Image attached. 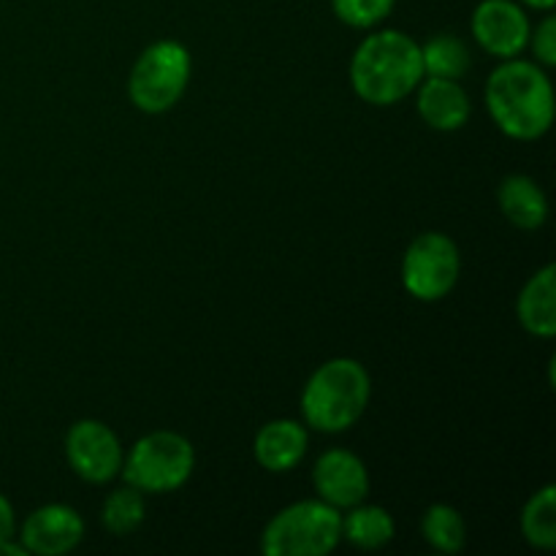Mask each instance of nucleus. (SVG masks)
Returning a JSON list of instances; mask_svg holds the SVG:
<instances>
[{"label": "nucleus", "mask_w": 556, "mask_h": 556, "mask_svg": "<svg viewBox=\"0 0 556 556\" xmlns=\"http://www.w3.org/2000/svg\"><path fill=\"white\" fill-rule=\"evenodd\" d=\"M486 106L510 139H541L554 123V90L541 65L505 60L486 81Z\"/></svg>", "instance_id": "nucleus-1"}, {"label": "nucleus", "mask_w": 556, "mask_h": 556, "mask_svg": "<svg viewBox=\"0 0 556 556\" xmlns=\"http://www.w3.org/2000/svg\"><path fill=\"white\" fill-rule=\"evenodd\" d=\"M424 79L421 47L400 30L372 33L351 63L353 90L362 101L391 106L416 90Z\"/></svg>", "instance_id": "nucleus-2"}, {"label": "nucleus", "mask_w": 556, "mask_h": 556, "mask_svg": "<svg viewBox=\"0 0 556 556\" xmlns=\"http://www.w3.org/2000/svg\"><path fill=\"white\" fill-rule=\"evenodd\" d=\"M367 402V369L353 358H331L304 386L302 413L318 432H345L362 418Z\"/></svg>", "instance_id": "nucleus-3"}, {"label": "nucleus", "mask_w": 556, "mask_h": 556, "mask_svg": "<svg viewBox=\"0 0 556 556\" xmlns=\"http://www.w3.org/2000/svg\"><path fill=\"white\" fill-rule=\"evenodd\" d=\"M342 538V516L324 500L288 505L266 525L261 548L266 556H326Z\"/></svg>", "instance_id": "nucleus-4"}, {"label": "nucleus", "mask_w": 556, "mask_h": 556, "mask_svg": "<svg viewBox=\"0 0 556 556\" xmlns=\"http://www.w3.org/2000/svg\"><path fill=\"white\" fill-rule=\"evenodd\" d=\"M195 465L193 445L177 432H152L130 448L123 462L125 483L139 492H174L190 478Z\"/></svg>", "instance_id": "nucleus-5"}, {"label": "nucleus", "mask_w": 556, "mask_h": 556, "mask_svg": "<svg viewBox=\"0 0 556 556\" xmlns=\"http://www.w3.org/2000/svg\"><path fill=\"white\" fill-rule=\"evenodd\" d=\"M190 79V54L177 41L147 47L130 71V101L147 114H161L182 98Z\"/></svg>", "instance_id": "nucleus-6"}, {"label": "nucleus", "mask_w": 556, "mask_h": 556, "mask_svg": "<svg viewBox=\"0 0 556 556\" xmlns=\"http://www.w3.org/2000/svg\"><path fill=\"white\" fill-rule=\"evenodd\" d=\"M459 250L454 239L445 233L427 231L413 239L402 261V280L405 288L421 302H438L448 296L451 288L459 280Z\"/></svg>", "instance_id": "nucleus-7"}, {"label": "nucleus", "mask_w": 556, "mask_h": 556, "mask_svg": "<svg viewBox=\"0 0 556 556\" xmlns=\"http://www.w3.org/2000/svg\"><path fill=\"white\" fill-rule=\"evenodd\" d=\"M65 454L79 478L90 483H106L123 467V448L119 440L106 424L76 421L65 438Z\"/></svg>", "instance_id": "nucleus-8"}, {"label": "nucleus", "mask_w": 556, "mask_h": 556, "mask_svg": "<svg viewBox=\"0 0 556 556\" xmlns=\"http://www.w3.org/2000/svg\"><path fill=\"white\" fill-rule=\"evenodd\" d=\"M472 36L494 58L510 60L530 43V20L514 0H483L472 14Z\"/></svg>", "instance_id": "nucleus-9"}, {"label": "nucleus", "mask_w": 556, "mask_h": 556, "mask_svg": "<svg viewBox=\"0 0 556 556\" xmlns=\"http://www.w3.org/2000/svg\"><path fill=\"white\" fill-rule=\"evenodd\" d=\"M320 500L340 508H353L369 494V476L364 462L345 448L326 451L313 470Z\"/></svg>", "instance_id": "nucleus-10"}, {"label": "nucleus", "mask_w": 556, "mask_h": 556, "mask_svg": "<svg viewBox=\"0 0 556 556\" xmlns=\"http://www.w3.org/2000/svg\"><path fill=\"white\" fill-rule=\"evenodd\" d=\"M85 538V521L68 505H43L22 525V546L27 554L60 556L79 546Z\"/></svg>", "instance_id": "nucleus-11"}, {"label": "nucleus", "mask_w": 556, "mask_h": 556, "mask_svg": "<svg viewBox=\"0 0 556 556\" xmlns=\"http://www.w3.org/2000/svg\"><path fill=\"white\" fill-rule=\"evenodd\" d=\"M418 114L434 130H459L470 117V98L456 79L432 76L418 92Z\"/></svg>", "instance_id": "nucleus-12"}, {"label": "nucleus", "mask_w": 556, "mask_h": 556, "mask_svg": "<svg viewBox=\"0 0 556 556\" xmlns=\"http://www.w3.org/2000/svg\"><path fill=\"white\" fill-rule=\"evenodd\" d=\"M307 451V432L296 421H271L255 434V459L271 472H288Z\"/></svg>", "instance_id": "nucleus-13"}, {"label": "nucleus", "mask_w": 556, "mask_h": 556, "mask_svg": "<svg viewBox=\"0 0 556 556\" xmlns=\"http://www.w3.org/2000/svg\"><path fill=\"white\" fill-rule=\"evenodd\" d=\"M556 269L554 264L543 266L525 286L519 296V320L530 334H556Z\"/></svg>", "instance_id": "nucleus-14"}, {"label": "nucleus", "mask_w": 556, "mask_h": 556, "mask_svg": "<svg viewBox=\"0 0 556 556\" xmlns=\"http://www.w3.org/2000/svg\"><path fill=\"white\" fill-rule=\"evenodd\" d=\"M500 206H503L505 217L514 226L525 228V231H535L546 223L548 201L543 195L541 185L535 179L525 177V174H514L505 177L500 185Z\"/></svg>", "instance_id": "nucleus-15"}, {"label": "nucleus", "mask_w": 556, "mask_h": 556, "mask_svg": "<svg viewBox=\"0 0 556 556\" xmlns=\"http://www.w3.org/2000/svg\"><path fill=\"white\" fill-rule=\"evenodd\" d=\"M342 535L358 548H372L386 546L394 538V519L389 510L378 508V505H353L351 514L342 519Z\"/></svg>", "instance_id": "nucleus-16"}, {"label": "nucleus", "mask_w": 556, "mask_h": 556, "mask_svg": "<svg viewBox=\"0 0 556 556\" xmlns=\"http://www.w3.org/2000/svg\"><path fill=\"white\" fill-rule=\"evenodd\" d=\"M424 74L438 76V79H462L470 68V52L465 41L448 33H438L429 38L427 47H421Z\"/></svg>", "instance_id": "nucleus-17"}, {"label": "nucleus", "mask_w": 556, "mask_h": 556, "mask_svg": "<svg viewBox=\"0 0 556 556\" xmlns=\"http://www.w3.org/2000/svg\"><path fill=\"white\" fill-rule=\"evenodd\" d=\"M521 532L535 548L556 546V489L548 483L535 492L521 514Z\"/></svg>", "instance_id": "nucleus-18"}, {"label": "nucleus", "mask_w": 556, "mask_h": 556, "mask_svg": "<svg viewBox=\"0 0 556 556\" xmlns=\"http://www.w3.org/2000/svg\"><path fill=\"white\" fill-rule=\"evenodd\" d=\"M421 532L424 538L443 554L462 552L467 538L465 519H462L459 510L451 508V505H432V508L424 514Z\"/></svg>", "instance_id": "nucleus-19"}, {"label": "nucleus", "mask_w": 556, "mask_h": 556, "mask_svg": "<svg viewBox=\"0 0 556 556\" xmlns=\"http://www.w3.org/2000/svg\"><path fill=\"white\" fill-rule=\"evenodd\" d=\"M103 525L112 535H130L144 521V497L139 489H117L103 503Z\"/></svg>", "instance_id": "nucleus-20"}, {"label": "nucleus", "mask_w": 556, "mask_h": 556, "mask_svg": "<svg viewBox=\"0 0 556 556\" xmlns=\"http://www.w3.org/2000/svg\"><path fill=\"white\" fill-rule=\"evenodd\" d=\"M334 14L351 27H372L394 9V0H331Z\"/></svg>", "instance_id": "nucleus-21"}, {"label": "nucleus", "mask_w": 556, "mask_h": 556, "mask_svg": "<svg viewBox=\"0 0 556 556\" xmlns=\"http://www.w3.org/2000/svg\"><path fill=\"white\" fill-rule=\"evenodd\" d=\"M532 49H535V58L541 60L543 65L556 63V20L554 16H546V20L538 25L535 38H532Z\"/></svg>", "instance_id": "nucleus-22"}, {"label": "nucleus", "mask_w": 556, "mask_h": 556, "mask_svg": "<svg viewBox=\"0 0 556 556\" xmlns=\"http://www.w3.org/2000/svg\"><path fill=\"white\" fill-rule=\"evenodd\" d=\"M14 538V508H11L9 500L0 494V543Z\"/></svg>", "instance_id": "nucleus-23"}, {"label": "nucleus", "mask_w": 556, "mask_h": 556, "mask_svg": "<svg viewBox=\"0 0 556 556\" xmlns=\"http://www.w3.org/2000/svg\"><path fill=\"white\" fill-rule=\"evenodd\" d=\"M0 554H9V556H25V554H27V548H25V546H16V543H11V538H9V541L0 543Z\"/></svg>", "instance_id": "nucleus-24"}, {"label": "nucleus", "mask_w": 556, "mask_h": 556, "mask_svg": "<svg viewBox=\"0 0 556 556\" xmlns=\"http://www.w3.org/2000/svg\"><path fill=\"white\" fill-rule=\"evenodd\" d=\"M521 3L532 5V9H541V11H552L556 0H521Z\"/></svg>", "instance_id": "nucleus-25"}]
</instances>
